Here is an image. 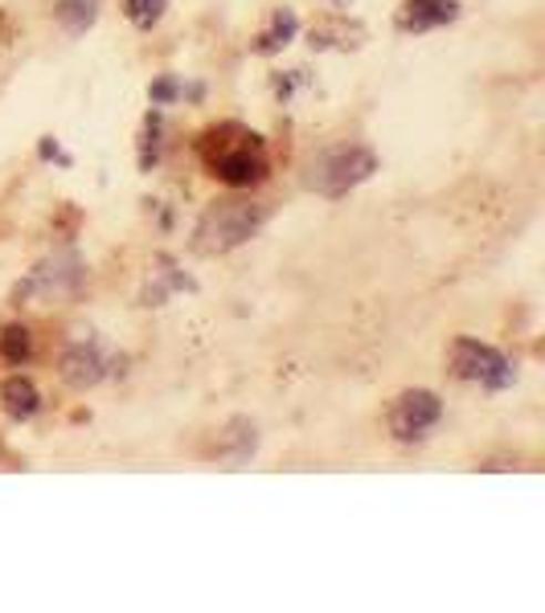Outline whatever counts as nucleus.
<instances>
[{
    "instance_id": "obj_1",
    "label": "nucleus",
    "mask_w": 545,
    "mask_h": 613,
    "mask_svg": "<svg viewBox=\"0 0 545 613\" xmlns=\"http://www.w3.org/2000/svg\"><path fill=\"white\" fill-rule=\"evenodd\" d=\"M202 160L205 168L226 180L230 188H250L267 176V144L263 135L246 132L243 123H218L202 135Z\"/></svg>"
},
{
    "instance_id": "obj_2",
    "label": "nucleus",
    "mask_w": 545,
    "mask_h": 613,
    "mask_svg": "<svg viewBox=\"0 0 545 613\" xmlns=\"http://www.w3.org/2000/svg\"><path fill=\"white\" fill-rule=\"evenodd\" d=\"M263 221H267V205H255V200H218L197 221V250L202 253L234 250V246L255 238Z\"/></svg>"
},
{
    "instance_id": "obj_3",
    "label": "nucleus",
    "mask_w": 545,
    "mask_h": 613,
    "mask_svg": "<svg viewBox=\"0 0 545 613\" xmlns=\"http://www.w3.org/2000/svg\"><path fill=\"white\" fill-rule=\"evenodd\" d=\"M373 168H378V156H373L369 147L345 144V147L325 152V156H316L308 185H312L320 197H345L349 188H357L361 180H369Z\"/></svg>"
},
{
    "instance_id": "obj_4",
    "label": "nucleus",
    "mask_w": 545,
    "mask_h": 613,
    "mask_svg": "<svg viewBox=\"0 0 545 613\" xmlns=\"http://www.w3.org/2000/svg\"><path fill=\"white\" fill-rule=\"evenodd\" d=\"M451 368H455L460 381H472V385H484V388L513 385V364L496 347L480 344V340H455V347H451Z\"/></svg>"
},
{
    "instance_id": "obj_5",
    "label": "nucleus",
    "mask_w": 545,
    "mask_h": 613,
    "mask_svg": "<svg viewBox=\"0 0 545 613\" xmlns=\"http://www.w3.org/2000/svg\"><path fill=\"white\" fill-rule=\"evenodd\" d=\"M439 417H443V401H439L435 393H426V388H414V393H402V397L394 401V409H390V429H394L398 441H414V438H423Z\"/></svg>"
},
{
    "instance_id": "obj_6",
    "label": "nucleus",
    "mask_w": 545,
    "mask_h": 613,
    "mask_svg": "<svg viewBox=\"0 0 545 613\" xmlns=\"http://www.w3.org/2000/svg\"><path fill=\"white\" fill-rule=\"evenodd\" d=\"M448 21H455V4L451 0H410L402 25L419 33V29H435V25H448Z\"/></svg>"
},
{
    "instance_id": "obj_7",
    "label": "nucleus",
    "mask_w": 545,
    "mask_h": 613,
    "mask_svg": "<svg viewBox=\"0 0 545 613\" xmlns=\"http://www.w3.org/2000/svg\"><path fill=\"white\" fill-rule=\"evenodd\" d=\"M0 401H4V409L13 417H33L41 409V397L38 388H33V381H25V376H13V381H4V388H0Z\"/></svg>"
},
{
    "instance_id": "obj_8",
    "label": "nucleus",
    "mask_w": 545,
    "mask_h": 613,
    "mask_svg": "<svg viewBox=\"0 0 545 613\" xmlns=\"http://www.w3.org/2000/svg\"><path fill=\"white\" fill-rule=\"evenodd\" d=\"M62 376L74 388L95 385L99 376H103V361H99L95 352H86V347H74V352H66V361H62Z\"/></svg>"
},
{
    "instance_id": "obj_9",
    "label": "nucleus",
    "mask_w": 545,
    "mask_h": 613,
    "mask_svg": "<svg viewBox=\"0 0 545 613\" xmlns=\"http://www.w3.org/2000/svg\"><path fill=\"white\" fill-rule=\"evenodd\" d=\"M99 0H58V21L70 29V33H82V29L95 21Z\"/></svg>"
},
{
    "instance_id": "obj_10",
    "label": "nucleus",
    "mask_w": 545,
    "mask_h": 613,
    "mask_svg": "<svg viewBox=\"0 0 545 613\" xmlns=\"http://www.w3.org/2000/svg\"><path fill=\"white\" fill-rule=\"evenodd\" d=\"M0 356L9 364H25L29 356H33V335H29V328H4V335H0Z\"/></svg>"
},
{
    "instance_id": "obj_11",
    "label": "nucleus",
    "mask_w": 545,
    "mask_h": 613,
    "mask_svg": "<svg viewBox=\"0 0 545 613\" xmlns=\"http://www.w3.org/2000/svg\"><path fill=\"white\" fill-rule=\"evenodd\" d=\"M291 33H296V17L279 13V17H275L271 33H263V38H259V54H275L279 45H287V41H291Z\"/></svg>"
},
{
    "instance_id": "obj_12",
    "label": "nucleus",
    "mask_w": 545,
    "mask_h": 613,
    "mask_svg": "<svg viewBox=\"0 0 545 613\" xmlns=\"http://www.w3.org/2000/svg\"><path fill=\"white\" fill-rule=\"evenodd\" d=\"M164 13V0H127V17L136 21L140 29H152Z\"/></svg>"
}]
</instances>
